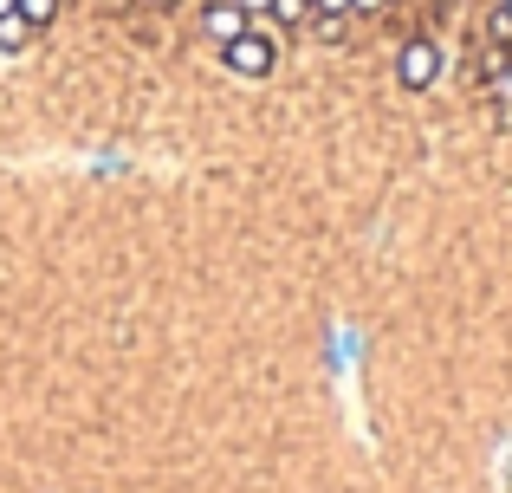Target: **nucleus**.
Here are the masks:
<instances>
[{"mask_svg":"<svg viewBox=\"0 0 512 493\" xmlns=\"http://www.w3.org/2000/svg\"><path fill=\"white\" fill-rule=\"evenodd\" d=\"M221 59H227V72H234V78H273L279 39L266 33V20H253L240 39H227V46H221Z\"/></svg>","mask_w":512,"mask_h":493,"instance_id":"f257e3e1","label":"nucleus"},{"mask_svg":"<svg viewBox=\"0 0 512 493\" xmlns=\"http://www.w3.org/2000/svg\"><path fill=\"white\" fill-rule=\"evenodd\" d=\"M396 78H402V91H428L441 78V46L428 33L402 39V46H396Z\"/></svg>","mask_w":512,"mask_h":493,"instance_id":"f03ea898","label":"nucleus"},{"mask_svg":"<svg viewBox=\"0 0 512 493\" xmlns=\"http://www.w3.org/2000/svg\"><path fill=\"white\" fill-rule=\"evenodd\" d=\"M253 26V13L240 7V0H208V7H201V33L214 39V46H227V39H240Z\"/></svg>","mask_w":512,"mask_h":493,"instance_id":"7ed1b4c3","label":"nucleus"},{"mask_svg":"<svg viewBox=\"0 0 512 493\" xmlns=\"http://www.w3.org/2000/svg\"><path fill=\"white\" fill-rule=\"evenodd\" d=\"M13 13H20V20L39 33V26H52V20H59V0H13Z\"/></svg>","mask_w":512,"mask_h":493,"instance_id":"20e7f679","label":"nucleus"},{"mask_svg":"<svg viewBox=\"0 0 512 493\" xmlns=\"http://www.w3.org/2000/svg\"><path fill=\"white\" fill-rule=\"evenodd\" d=\"M266 20H279V26H312V0H273V13Z\"/></svg>","mask_w":512,"mask_h":493,"instance_id":"39448f33","label":"nucleus"},{"mask_svg":"<svg viewBox=\"0 0 512 493\" xmlns=\"http://www.w3.org/2000/svg\"><path fill=\"white\" fill-rule=\"evenodd\" d=\"M26 39H33V26H26L20 13H7V20H0V52H20Z\"/></svg>","mask_w":512,"mask_h":493,"instance_id":"423d86ee","label":"nucleus"},{"mask_svg":"<svg viewBox=\"0 0 512 493\" xmlns=\"http://www.w3.org/2000/svg\"><path fill=\"white\" fill-rule=\"evenodd\" d=\"M312 13H318V20H350L357 7H350V0H312Z\"/></svg>","mask_w":512,"mask_h":493,"instance_id":"0eeeda50","label":"nucleus"},{"mask_svg":"<svg viewBox=\"0 0 512 493\" xmlns=\"http://www.w3.org/2000/svg\"><path fill=\"white\" fill-rule=\"evenodd\" d=\"M240 7H247L253 20H266V13H273V0H240Z\"/></svg>","mask_w":512,"mask_h":493,"instance_id":"6e6552de","label":"nucleus"},{"mask_svg":"<svg viewBox=\"0 0 512 493\" xmlns=\"http://www.w3.org/2000/svg\"><path fill=\"white\" fill-rule=\"evenodd\" d=\"M350 7H357V13H383L389 0H350Z\"/></svg>","mask_w":512,"mask_h":493,"instance_id":"1a4fd4ad","label":"nucleus"},{"mask_svg":"<svg viewBox=\"0 0 512 493\" xmlns=\"http://www.w3.org/2000/svg\"><path fill=\"white\" fill-rule=\"evenodd\" d=\"M7 13H13V0H0V20H7Z\"/></svg>","mask_w":512,"mask_h":493,"instance_id":"9d476101","label":"nucleus"},{"mask_svg":"<svg viewBox=\"0 0 512 493\" xmlns=\"http://www.w3.org/2000/svg\"><path fill=\"white\" fill-rule=\"evenodd\" d=\"M150 7H163V13H169V7H175V0H150Z\"/></svg>","mask_w":512,"mask_h":493,"instance_id":"9b49d317","label":"nucleus"},{"mask_svg":"<svg viewBox=\"0 0 512 493\" xmlns=\"http://www.w3.org/2000/svg\"><path fill=\"white\" fill-rule=\"evenodd\" d=\"M500 13H506V20H512V0H500Z\"/></svg>","mask_w":512,"mask_h":493,"instance_id":"f8f14e48","label":"nucleus"}]
</instances>
